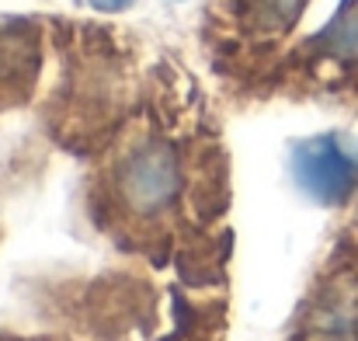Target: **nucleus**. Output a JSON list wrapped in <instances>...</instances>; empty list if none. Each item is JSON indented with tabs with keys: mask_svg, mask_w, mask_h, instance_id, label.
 I'll use <instances>...</instances> for the list:
<instances>
[{
	"mask_svg": "<svg viewBox=\"0 0 358 341\" xmlns=\"http://www.w3.org/2000/svg\"><path fill=\"white\" fill-rule=\"evenodd\" d=\"M119 192L136 213H157L181 192V150L164 132H139L119 164Z\"/></svg>",
	"mask_w": 358,
	"mask_h": 341,
	"instance_id": "1",
	"label": "nucleus"
},
{
	"mask_svg": "<svg viewBox=\"0 0 358 341\" xmlns=\"http://www.w3.org/2000/svg\"><path fill=\"white\" fill-rule=\"evenodd\" d=\"M292 174L310 199L338 206L358 181V153L338 132H324L292 146Z\"/></svg>",
	"mask_w": 358,
	"mask_h": 341,
	"instance_id": "2",
	"label": "nucleus"
},
{
	"mask_svg": "<svg viewBox=\"0 0 358 341\" xmlns=\"http://www.w3.org/2000/svg\"><path fill=\"white\" fill-rule=\"evenodd\" d=\"M306 60L313 63V70L358 63V0H345L331 25L317 39H310Z\"/></svg>",
	"mask_w": 358,
	"mask_h": 341,
	"instance_id": "3",
	"label": "nucleus"
},
{
	"mask_svg": "<svg viewBox=\"0 0 358 341\" xmlns=\"http://www.w3.org/2000/svg\"><path fill=\"white\" fill-rule=\"evenodd\" d=\"M136 0H91V7H98V11H105V14H119L125 7H132Z\"/></svg>",
	"mask_w": 358,
	"mask_h": 341,
	"instance_id": "4",
	"label": "nucleus"
}]
</instances>
